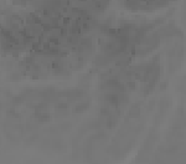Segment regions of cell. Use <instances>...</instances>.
Returning <instances> with one entry per match:
<instances>
[{"mask_svg":"<svg viewBox=\"0 0 186 164\" xmlns=\"http://www.w3.org/2000/svg\"><path fill=\"white\" fill-rule=\"evenodd\" d=\"M129 116H130V117H137V116H139V109H138V108H137V109L133 108V109L130 111V113H129Z\"/></svg>","mask_w":186,"mask_h":164,"instance_id":"3957f363","label":"cell"},{"mask_svg":"<svg viewBox=\"0 0 186 164\" xmlns=\"http://www.w3.org/2000/svg\"><path fill=\"white\" fill-rule=\"evenodd\" d=\"M89 107V104L87 103V102H82V103H78L77 106H76V112L77 113H81V112H83V111H86Z\"/></svg>","mask_w":186,"mask_h":164,"instance_id":"6da1fadb","label":"cell"},{"mask_svg":"<svg viewBox=\"0 0 186 164\" xmlns=\"http://www.w3.org/2000/svg\"><path fill=\"white\" fill-rule=\"evenodd\" d=\"M125 88L129 90V91H134V90H135V82H134V81H127Z\"/></svg>","mask_w":186,"mask_h":164,"instance_id":"7a4b0ae2","label":"cell"}]
</instances>
